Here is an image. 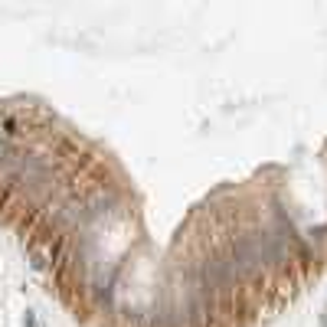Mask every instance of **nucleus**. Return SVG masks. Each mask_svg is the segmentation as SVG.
<instances>
[{"label":"nucleus","mask_w":327,"mask_h":327,"mask_svg":"<svg viewBox=\"0 0 327 327\" xmlns=\"http://www.w3.org/2000/svg\"><path fill=\"white\" fill-rule=\"evenodd\" d=\"M229 262H233L236 275H259L265 268V252H262V239L255 236H236L233 249H229Z\"/></svg>","instance_id":"obj_1"},{"label":"nucleus","mask_w":327,"mask_h":327,"mask_svg":"<svg viewBox=\"0 0 327 327\" xmlns=\"http://www.w3.org/2000/svg\"><path fill=\"white\" fill-rule=\"evenodd\" d=\"M203 285L213 298H226L236 291V268L233 262L223 259V255H213V259H206L203 265Z\"/></svg>","instance_id":"obj_2"},{"label":"nucleus","mask_w":327,"mask_h":327,"mask_svg":"<svg viewBox=\"0 0 327 327\" xmlns=\"http://www.w3.org/2000/svg\"><path fill=\"white\" fill-rule=\"evenodd\" d=\"M23 327H36V317H33L30 311H26V321H23Z\"/></svg>","instance_id":"obj_3"}]
</instances>
